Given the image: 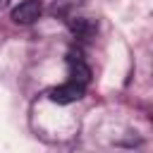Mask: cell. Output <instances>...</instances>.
I'll return each instance as SVG.
<instances>
[{
	"instance_id": "6da1fadb",
	"label": "cell",
	"mask_w": 153,
	"mask_h": 153,
	"mask_svg": "<svg viewBox=\"0 0 153 153\" xmlns=\"http://www.w3.org/2000/svg\"><path fill=\"white\" fill-rule=\"evenodd\" d=\"M84 86H79V84H74V81H67V84H60V86H55V88H50L48 91V98L53 100V103H57V105H69V103H76V100H81L84 98Z\"/></svg>"
},
{
	"instance_id": "7a4b0ae2",
	"label": "cell",
	"mask_w": 153,
	"mask_h": 153,
	"mask_svg": "<svg viewBox=\"0 0 153 153\" xmlns=\"http://www.w3.org/2000/svg\"><path fill=\"white\" fill-rule=\"evenodd\" d=\"M43 14V2L41 0H22L12 10V22L14 24H33Z\"/></svg>"
},
{
	"instance_id": "3957f363",
	"label": "cell",
	"mask_w": 153,
	"mask_h": 153,
	"mask_svg": "<svg viewBox=\"0 0 153 153\" xmlns=\"http://www.w3.org/2000/svg\"><path fill=\"white\" fill-rule=\"evenodd\" d=\"M67 62H69V81H74V84H79V86L86 88V86L91 84V76H93V74H91V67L81 60V53H79V50H76V53L72 50L69 57H67Z\"/></svg>"
},
{
	"instance_id": "277c9868",
	"label": "cell",
	"mask_w": 153,
	"mask_h": 153,
	"mask_svg": "<svg viewBox=\"0 0 153 153\" xmlns=\"http://www.w3.org/2000/svg\"><path fill=\"white\" fill-rule=\"evenodd\" d=\"M69 29H72V33L76 38L88 41L96 33V22L93 19H86V17H76V19H69Z\"/></svg>"
},
{
	"instance_id": "5b68a950",
	"label": "cell",
	"mask_w": 153,
	"mask_h": 153,
	"mask_svg": "<svg viewBox=\"0 0 153 153\" xmlns=\"http://www.w3.org/2000/svg\"><path fill=\"white\" fill-rule=\"evenodd\" d=\"M76 7H81V0H55L50 5V14L53 17H67L69 19Z\"/></svg>"
},
{
	"instance_id": "8992f818",
	"label": "cell",
	"mask_w": 153,
	"mask_h": 153,
	"mask_svg": "<svg viewBox=\"0 0 153 153\" xmlns=\"http://www.w3.org/2000/svg\"><path fill=\"white\" fill-rule=\"evenodd\" d=\"M7 5H10V0H0V10H5Z\"/></svg>"
}]
</instances>
